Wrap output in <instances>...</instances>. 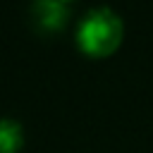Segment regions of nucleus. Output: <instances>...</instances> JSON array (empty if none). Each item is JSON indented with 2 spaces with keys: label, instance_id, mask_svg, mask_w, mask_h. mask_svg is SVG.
I'll use <instances>...</instances> for the list:
<instances>
[{
  "label": "nucleus",
  "instance_id": "f257e3e1",
  "mask_svg": "<svg viewBox=\"0 0 153 153\" xmlns=\"http://www.w3.org/2000/svg\"><path fill=\"white\" fill-rule=\"evenodd\" d=\"M74 38L84 55L108 57L120 48L124 38V22L110 7H93L79 19Z\"/></svg>",
  "mask_w": 153,
  "mask_h": 153
},
{
  "label": "nucleus",
  "instance_id": "f03ea898",
  "mask_svg": "<svg viewBox=\"0 0 153 153\" xmlns=\"http://www.w3.org/2000/svg\"><path fill=\"white\" fill-rule=\"evenodd\" d=\"M31 14L43 31H57L65 26L69 17V7L65 0H36L31 7Z\"/></svg>",
  "mask_w": 153,
  "mask_h": 153
},
{
  "label": "nucleus",
  "instance_id": "7ed1b4c3",
  "mask_svg": "<svg viewBox=\"0 0 153 153\" xmlns=\"http://www.w3.org/2000/svg\"><path fill=\"white\" fill-rule=\"evenodd\" d=\"M24 146V129L17 120H0V153H19Z\"/></svg>",
  "mask_w": 153,
  "mask_h": 153
},
{
  "label": "nucleus",
  "instance_id": "20e7f679",
  "mask_svg": "<svg viewBox=\"0 0 153 153\" xmlns=\"http://www.w3.org/2000/svg\"><path fill=\"white\" fill-rule=\"evenodd\" d=\"M65 2H72V0H65Z\"/></svg>",
  "mask_w": 153,
  "mask_h": 153
}]
</instances>
